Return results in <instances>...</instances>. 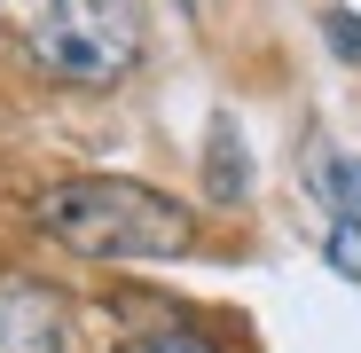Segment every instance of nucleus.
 <instances>
[{"mask_svg": "<svg viewBox=\"0 0 361 353\" xmlns=\"http://www.w3.org/2000/svg\"><path fill=\"white\" fill-rule=\"evenodd\" d=\"M39 235H55L79 259H180L197 244L189 204H173L149 181H118V173H87V181H55L32 204Z\"/></svg>", "mask_w": 361, "mask_h": 353, "instance_id": "obj_1", "label": "nucleus"}, {"mask_svg": "<svg viewBox=\"0 0 361 353\" xmlns=\"http://www.w3.org/2000/svg\"><path fill=\"white\" fill-rule=\"evenodd\" d=\"M32 55L71 79V87H110L142 55V0H47L32 24Z\"/></svg>", "mask_w": 361, "mask_h": 353, "instance_id": "obj_2", "label": "nucleus"}, {"mask_svg": "<svg viewBox=\"0 0 361 353\" xmlns=\"http://www.w3.org/2000/svg\"><path fill=\"white\" fill-rule=\"evenodd\" d=\"M0 353H71V314L47 283L0 275Z\"/></svg>", "mask_w": 361, "mask_h": 353, "instance_id": "obj_3", "label": "nucleus"}, {"mask_svg": "<svg viewBox=\"0 0 361 353\" xmlns=\"http://www.w3.org/2000/svg\"><path fill=\"white\" fill-rule=\"evenodd\" d=\"M204 189H212V204L252 197V157H244V134H235L228 110H212V126H204Z\"/></svg>", "mask_w": 361, "mask_h": 353, "instance_id": "obj_4", "label": "nucleus"}, {"mask_svg": "<svg viewBox=\"0 0 361 353\" xmlns=\"http://www.w3.org/2000/svg\"><path fill=\"white\" fill-rule=\"evenodd\" d=\"M307 189L330 204V220H361V157L314 149V165H307Z\"/></svg>", "mask_w": 361, "mask_h": 353, "instance_id": "obj_5", "label": "nucleus"}, {"mask_svg": "<svg viewBox=\"0 0 361 353\" xmlns=\"http://www.w3.org/2000/svg\"><path fill=\"white\" fill-rule=\"evenodd\" d=\"M322 259H330L345 283H361V220H330V228H322Z\"/></svg>", "mask_w": 361, "mask_h": 353, "instance_id": "obj_6", "label": "nucleus"}, {"mask_svg": "<svg viewBox=\"0 0 361 353\" xmlns=\"http://www.w3.org/2000/svg\"><path fill=\"white\" fill-rule=\"evenodd\" d=\"M322 39H330V55L361 63V16H353V8H330V16H322Z\"/></svg>", "mask_w": 361, "mask_h": 353, "instance_id": "obj_7", "label": "nucleus"}, {"mask_svg": "<svg viewBox=\"0 0 361 353\" xmlns=\"http://www.w3.org/2000/svg\"><path fill=\"white\" fill-rule=\"evenodd\" d=\"M118 353H212V345L189 337V330H165V337H134V345H118Z\"/></svg>", "mask_w": 361, "mask_h": 353, "instance_id": "obj_8", "label": "nucleus"}]
</instances>
